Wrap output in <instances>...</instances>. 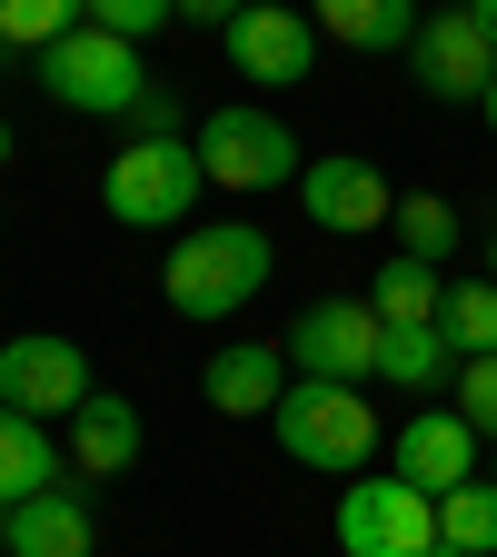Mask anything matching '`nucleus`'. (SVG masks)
<instances>
[{"label":"nucleus","mask_w":497,"mask_h":557,"mask_svg":"<svg viewBox=\"0 0 497 557\" xmlns=\"http://www.w3.org/2000/svg\"><path fill=\"white\" fill-rule=\"evenodd\" d=\"M269 269H278L269 230H249V220H209V230L170 239L160 289H170V309H179V319H239V309L269 289Z\"/></svg>","instance_id":"nucleus-1"},{"label":"nucleus","mask_w":497,"mask_h":557,"mask_svg":"<svg viewBox=\"0 0 497 557\" xmlns=\"http://www.w3.org/2000/svg\"><path fill=\"white\" fill-rule=\"evenodd\" d=\"M269 418H278V448H289L299 468H319V478H369V458L388 448L378 408L348 379H289V398H278Z\"/></svg>","instance_id":"nucleus-2"},{"label":"nucleus","mask_w":497,"mask_h":557,"mask_svg":"<svg viewBox=\"0 0 497 557\" xmlns=\"http://www.w3.org/2000/svg\"><path fill=\"white\" fill-rule=\"evenodd\" d=\"M209 170H199V139H129V150L100 170V209L120 230H189Z\"/></svg>","instance_id":"nucleus-3"},{"label":"nucleus","mask_w":497,"mask_h":557,"mask_svg":"<svg viewBox=\"0 0 497 557\" xmlns=\"http://www.w3.org/2000/svg\"><path fill=\"white\" fill-rule=\"evenodd\" d=\"M40 90H50L60 110H80V120H129L139 100H150V70H139V40L80 21L70 40L40 50Z\"/></svg>","instance_id":"nucleus-4"},{"label":"nucleus","mask_w":497,"mask_h":557,"mask_svg":"<svg viewBox=\"0 0 497 557\" xmlns=\"http://www.w3.org/2000/svg\"><path fill=\"white\" fill-rule=\"evenodd\" d=\"M199 170H209V189H278V180L309 170V150L289 139V120H278V110L229 100V110L199 120Z\"/></svg>","instance_id":"nucleus-5"},{"label":"nucleus","mask_w":497,"mask_h":557,"mask_svg":"<svg viewBox=\"0 0 497 557\" xmlns=\"http://www.w3.org/2000/svg\"><path fill=\"white\" fill-rule=\"evenodd\" d=\"M338 547L348 557H428L438 547V498H428V487H408V478H348Z\"/></svg>","instance_id":"nucleus-6"},{"label":"nucleus","mask_w":497,"mask_h":557,"mask_svg":"<svg viewBox=\"0 0 497 557\" xmlns=\"http://www.w3.org/2000/svg\"><path fill=\"white\" fill-rule=\"evenodd\" d=\"M378 338H388V319L369 309V299H309L299 319H289V369L299 379H378Z\"/></svg>","instance_id":"nucleus-7"},{"label":"nucleus","mask_w":497,"mask_h":557,"mask_svg":"<svg viewBox=\"0 0 497 557\" xmlns=\"http://www.w3.org/2000/svg\"><path fill=\"white\" fill-rule=\"evenodd\" d=\"M229 70L259 90H299L319 70V21L289 11V0H249V11L229 21Z\"/></svg>","instance_id":"nucleus-8"},{"label":"nucleus","mask_w":497,"mask_h":557,"mask_svg":"<svg viewBox=\"0 0 497 557\" xmlns=\"http://www.w3.org/2000/svg\"><path fill=\"white\" fill-rule=\"evenodd\" d=\"M299 199H309V220H319L328 239H369V230H398V189H388V170H378V160H359V150H338V160H309V170H299Z\"/></svg>","instance_id":"nucleus-9"},{"label":"nucleus","mask_w":497,"mask_h":557,"mask_svg":"<svg viewBox=\"0 0 497 557\" xmlns=\"http://www.w3.org/2000/svg\"><path fill=\"white\" fill-rule=\"evenodd\" d=\"M408 70H418V90H428L438 110H448V100H487V81H497V40H487V30L458 11V0H448V11L418 21Z\"/></svg>","instance_id":"nucleus-10"},{"label":"nucleus","mask_w":497,"mask_h":557,"mask_svg":"<svg viewBox=\"0 0 497 557\" xmlns=\"http://www.w3.org/2000/svg\"><path fill=\"white\" fill-rule=\"evenodd\" d=\"M100 379H90V359H80V348H70V338H11V348H0V408H21V418H40V429H50V418H70V408H80Z\"/></svg>","instance_id":"nucleus-11"},{"label":"nucleus","mask_w":497,"mask_h":557,"mask_svg":"<svg viewBox=\"0 0 497 557\" xmlns=\"http://www.w3.org/2000/svg\"><path fill=\"white\" fill-rule=\"evenodd\" d=\"M388 458H398V478H408V487H428V498H448V487L487 478V438L468 429L458 408H418L408 429L388 438Z\"/></svg>","instance_id":"nucleus-12"},{"label":"nucleus","mask_w":497,"mask_h":557,"mask_svg":"<svg viewBox=\"0 0 497 557\" xmlns=\"http://www.w3.org/2000/svg\"><path fill=\"white\" fill-rule=\"evenodd\" d=\"M0 537H11V557H100L90 478H60V487H40V498L0 508Z\"/></svg>","instance_id":"nucleus-13"},{"label":"nucleus","mask_w":497,"mask_h":557,"mask_svg":"<svg viewBox=\"0 0 497 557\" xmlns=\"http://www.w3.org/2000/svg\"><path fill=\"white\" fill-rule=\"evenodd\" d=\"M289 379H299V369H289V348H259V338H229L220 359L199 369V398L220 408V418H269L278 398H289Z\"/></svg>","instance_id":"nucleus-14"},{"label":"nucleus","mask_w":497,"mask_h":557,"mask_svg":"<svg viewBox=\"0 0 497 557\" xmlns=\"http://www.w3.org/2000/svg\"><path fill=\"white\" fill-rule=\"evenodd\" d=\"M139 448H150V429H139V408L120 388H90L80 408H70V468L80 478H129Z\"/></svg>","instance_id":"nucleus-15"},{"label":"nucleus","mask_w":497,"mask_h":557,"mask_svg":"<svg viewBox=\"0 0 497 557\" xmlns=\"http://www.w3.org/2000/svg\"><path fill=\"white\" fill-rule=\"evenodd\" d=\"M378 379L408 388V398L458 388V348H448V329H438V319H388V338H378Z\"/></svg>","instance_id":"nucleus-16"},{"label":"nucleus","mask_w":497,"mask_h":557,"mask_svg":"<svg viewBox=\"0 0 497 557\" xmlns=\"http://www.w3.org/2000/svg\"><path fill=\"white\" fill-rule=\"evenodd\" d=\"M309 21L338 50H408L428 11H418V0H309Z\"/></svg>","instance_id":"nucleus-17"},{"label":"nucleus","mask_w":497,"mask_h":557,"mask_svg":"<svg viewBox=\"0 0 497 557\" xmlns=\"http://www.w3.org/2000/svg\"><path fill=\"white\" fill-rule=\"evenodd\" d=\"M40 487H60V448H50V429H40V418H21V408H0V508L40 498Z\"/></svg>","instance_id":"nucleus-18"},{"label":"nucleus","mask_w":497,"mask_h":557,"mask_svg":"<svg viewBox=\"0 0 497 557\" xmlns=\"http://www.w3.org/2000/svg\"><path fill=\"white\" fill-rule=\"evenodd\" d=\"M369 309H378V319H438L448 289H438V269H428V259H408V249H398V259H378V278H369Z\"/></svg>","instance_id":"nucleus-19"},{"label":"nucleus","mask_w":497,"mask_h":557,"mask_svg":"<svg viewBox=\"0 0 497 557\" xmlns=\"http://www.w3.org/2000/svg\"><path fill=\"white\" fill-rule=\"evenodd\" d=\"M438 329H448V348H458V369H468V359H497V278H458L448 309H438Z\"/></svg>","instance_id":"nucleus-20"},{"label":"nucleus","mask_w":497,"mask_h":557,"mask_svg":"<svg viewBox=\"0 0 497 557\" xmlns=\"http://www.w3.org/2000/svg\"><path fill=\"white\" fill-rule=\"evenodd\" d=\"M438 537L468 547V557H497V478H468L438 498Z\"/></svg>","instance_id":"nucleus-21"},{"label":"nucleus","mask_w":497,"mask_h":557,"mask_svg":"<svg viewBox=\"0 0 497 557\" xmlns=\"http://www.w3.org/2000/svg\"><path fill=\"white\" fill-rule=\"evenodd\" d=\"M90 21V0H0V40L11 50H50Z\"/></svg>","instance_id":"nucleus-22"},{"label":"nucleus","mask_w":497,"mask_h":557,"mask_svg":"<svg viewBox=\"0 0 497 557\" xmlns=\"http://www.w3.org/2000/svg\"><path fill=\"white\" fill-rule=\"evenodd\" d=\"M398 249H408V259H428V269H438V259L458 249V209H448L438 189H428V199H398Z\"/></svg>","instance_id":"nucleus-23"},{"label":"nucleus","mask_w":497,"mask_h":557,"mask_svg":"<svg viewBox=\"0 0 497 557\" xmlns=\"http://www.w3.org/2000/svg\"><path fill=\"white\" fill-rule=\"evenodd\" d=\"M90 21H100V30H120V40H150V30H170V21H179V0H90Z\"/></svg>","instance_id":"nucleus-24"},{"label":"nucleus","mask_w":497,"mask_h":557,"mask_svg":"<svg viewBox=\"0 0 497 557\" xmlns=\"http://www.w3.org/2000/svg\"><path fill=\"white\" fill-rule=\"evenodd\" d=\"M458 418L497 448V359H468V369H458Z\"/></svg>","instance_id":"nucleus-25"},{"label":"nucleus","mask_w":497,"mask_h":557,"mask_svg":"<svg viewBox=\"0 0 497 557\" xmlns=\"http://www.w3.org/2000/svg\"><path fill=\"white\" fill-rule=\"evenodd\" d=\"M129 120H139V139H179V100H170V90H150Z\"/></svg>","instance_id":"nucleus-26"},{"label":"nucleus","mask_w":497,"mask_h":557,"mask_svg":"<svg viewBox=\"0 0 497 557\" xmlns=\"http://www.w3.org/2000/svg\"><path fill=\"white\" fill-rule=\"evenodd\" d=\"M239 11H249V0H179V21H189V30H220V40H229Z\"/></svg>","instance_id":"nucleus-27"},{"label":"nucleus","mask_w":497,"mask_h":557,"mask_svg":"<svg viewBox=\"0 0 497 557\" xmlns=\"http://www.w3.org/2000/svg\"><path fill=\"white\" fill-rule=\"evenodd\" d=\"M458 11H468V21H477V30L497 40V0H458Z\"/></svg>","instance_id":"nucleus-28"},{"label":"nucleus","mask_w":497,"mask_h":557,"mask_svg":"<svg viewBox=\"0 0 497 557\" xmlns=\"http://www.w3.org/2000/svg\"><path fill=\"white\" fill-rule=\"evenodd\" d=\"M477 110H487V139H497V81H487V100H477Z\"/></svg>","instance_id":"nucleus-29"},{"label":"nucleus","mask_w":497,"mask_h":557,"mask_svg":"<svg viewBox=\"0 0 497 557\" xmlns=\"http://www.w3.org/2000/svg\"><path fill=\"white\" fill-rule=\"evenodd\" d=\"M428 557H468V547H448V537H438V547H428Z\"/></svg>","instance_id":"nucleus-30"},{"label":"nucleus","mask_w":497,"mask_h":557,"mask_svg":"<svg viewBox=\"0 0 497 557\" xmlns=\"http://www.w3.org/2000/svg\"><path fill=\"white\" fill-rule=\"evenodd\" d=\"M487 278H497V230H487Z\"/></svg>","instance_id":"nucleus-31"},{"label":"nucleus","mask_w":497,"mask_h":557,"mask_svg":"<svg viewBox=\"0 0 497 557\" xmlns=\"http://www.w3.org/2000/svg\"><path fill=\"white\" fill-rule=\"evenodd\" d=\"M0 160H11V120H0Z\"/></svg>","instance_id":"nucleus-32"},{"label":"nucleus","mask_w":497,"mask_h":557,"mask_svg":"<svg viewBox=\"0 0 497 557\" xmlns=\"http://www.w3.org/2000/svg\"><path fill=\"white\" fill-rule=\"evenodd\" d=\"M487 478H497V448H487Z\"/></svg>","instance_id":"nucleus-33"},{"label":"nucleus","mask_w":497,"mask_h":557,"mask_svg":"<svg viewBox=\"0 0 497 557\" xmlns=\"http://www.w3.org/2000/svg\"><path fill=\"white\" fill-rule=\"evenodd\" d=\"M0 60H11V40H0Z\"/></svg>","instance_id":"nucleus-34"}]
</instances>
